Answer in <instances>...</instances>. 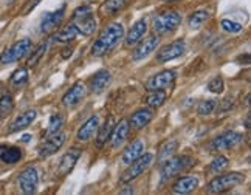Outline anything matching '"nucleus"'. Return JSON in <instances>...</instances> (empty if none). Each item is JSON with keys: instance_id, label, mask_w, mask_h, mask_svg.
Segmentation results:
<instances>
[{"instance_id": "nucleus-1", "label": "nucleus", "mask_w": 251, "mask_h": 195, "mask_svg": "<svg viewBox=\"0 0 251 195\" xmlns=\"http://www.w3.org/2000/svg\"><path fill=\"white\" fill-rule=\"evenodd\" d=\"M123 37H124L123 24H112L109 26H105L92 45V56L101 57L104 54H107L110 50H113L118 45V42Z\"/></svg>"}, {"instance_id": "nucleus-2", "label": "nucleus", "mask_w": 251, "mask_h": 195, "mask_svg": "<svg viewBox=\"0 0 251 195\" xmlns=\"http://www.w3.org/2000/svg\"><path fill=\"white\" fill-rule=\"evenodd\" d=\"M196 166V160L189 155H178V157H171L161 163V181L165 183L174 177H177L181 172H186Z\"/></svg>"}, {"instance_id": "nucleus-3", "label": "nucleus", "mask_w": 251, "mask_h": 195, "mask_svg": "<svg viewBox=\"0 0 251 195\" xmlns=\"http://www.w3.org/2000/svg\"><path fill=\"white\" fill-rule=\"evenodd\" d=\"M72 25L82 36H92L96 30V19L90 5H81L72 16Z\"/></svg>"}, {"instance_id": "nucleus-4", "label": "nucleus", "mask_w": 251, "mask_h": 195, "mask_svg": "<svg viewBox=\"0 0 251 195\" xmlns=\"http://www.w3.org/2000/svg\"><path fill=\"white\" fill-rule=\"evenodd\" d=\"M245 181V177L239 172H229V173H219L216 178H212L205 189L206 194H224L231 191L233 188L239 186Z\"/></svg>"}, {"instance_id": "nucleus-5", "label": "nucleus", "mask_w": 251, "mask_h": 195, "mask_svg": "<svg viewBox=\"0 0 251 195\" xmlns=\"http://www.w3.org/2000/svg\"><path fill=\"white\" fill-rule=\"evenodd\" d=\"M181 24V16L177 11H163L153 19V31L157 36L174 33Z\"/></svg>"}, {"instance_id": "nucleus-6", "label": "nucleus", "mask_w": 251, "mask_h": 195, "mask_svg": "<svg viewBox=\"0 0 251 195\" xmlns=\"http://www.w3.org/2000/svg\"><path fill=\"white\" fill-rule=\"evenodd\" d=\"M31 47H33L31 39H21V41H17L8 50H5L0 54V64H13L21 61L22 57H25L31 51Z\"/></svg>"}, {"instance_id": "nucleus-7", "label": "nucleus", "mask_w": 251, "mask_h": 195, "mask_svg": "<svg viewBox=\"0 0 251 195\" xmlns=\"http://www.w3.org/2000/svg\"><path fill=\"white\" fill-rule=\"evenodd\" d=\"M152 163H153V155L152 153H141L137 160L132 161L130 164H127L129 168L123 173L121 181L123 183H129V181H132L135 178H138L140 175H143L151 168Z\"/></svg>"}, {"instance_id": "nucleus-8", "label": "nucleus", "mask_w": 251, "mask_h": 195, "mask_svg": "<svg viewBox=\"0 0 251 195\" xmlns=\"http://www.w3.org/2000/svg\"><path fill=\"white\" fill-rule=\"evenodd\" d=\"M244 141V135L239 133V132H225L219 136H216L214 140L209 143V150L211 152H220V150H226V149H231V147H236L237 144H240Z\"/></svg>"}, {"instance_id": "nucleus-9", "label": "nucleus", "mask_w": 251, "mask_h": 195, "mask_svg": "<svg viewBox=\"0 0 251 195\" xmlns=\"http://www.w3.org/2000/svg\"><path fill=\"white\" fill-rule=\"evenodd\" d=\"M176 72L174 70H165L160 72L157 74L151 76L149 79L144 84V89L148 92H153V90H166L169 87L174 85V81H176Z\"/></svg>"}, {"instance_id": "nucleus-10", "label": "nucleus", "mask_w": 251, "mask_h": 195, "mask_svg": "<svg viewBox=\"0 0 251 195\" xmlns=\"http://www.w3.org/2000/svg\"><path fill=\"white\" fill-rule=\"evenodd\" d=\"M19 189L22 191V194L31 195L37 191V184H39V173H37L36 168L30 166V168L24 169L19 173Z\"/></svg>"}, {"instance_id": "nucleus-11", "label": "nucleus", "mask_w": 251, "mask_h": 195, "mask_svg": "<svg viewBox=\"0 0 251 195\" xmlns=\"http://www.w3.org/2000/svg\"><path fill=\"white\" fill-rule=\"evenodd\" d=\"M185 48H186L185 41H183V39H177V41H174L160 48V51L157 53V61L163 64V62H169L172 59H177V57H180L185 53Z\"/></svg>"}, {"instance_id": "nucleus-12", "label": "nucleus", "mask_w": 251, "mask_h": 195, "mask_svg": "<svg viewBox=\"0 0 251 195\" xmlns=\"http://www.w3.org/2000/svg\"><path fill=\"white\" fill-rule=\"evenodd\" d=\"M65 143V133L57 132L54 135L47 136V140L39 146V157L41 158H48L54 155L57 150H61V147Z\"/></svg>"}, {"instance_id": "nucleus-13", "label": "nucleus", "mask_w": 251, "mask_h": 195, "mask_svg": "<svg viewBox=\"0 0 251 195\" xmlns=\"http://www.w3.org/2000/svg\"><path fill=\"white\" fill-rule=\"evenodd\" d=\"M158 44H160V36H155V34L146 37L144 41L141 39V41L138 42V47L132 51V59L141 61V59H144V57H148L152 51H155Z\"/></svg>"}, {"instance_id": "nucleus-14", "label": "nucleus", "mask_w": 251, "mask_h": 195, "mask_svg": "<svg viewBox=\"0 0 251 195\" xmlns=\"http://www.w3.org/2000/svg\"><path fill=\"white\" fill-rule=\"evenodd\" d=\"M81 155H82V150L79 147H73L67 152L61 158L59 166H57V171H56L57 177H65V175H69L73 171L76 163H78V160L81 158Z\"/></svg>"}, {"instance_id": "nucleus-15", "label": "nucleus", "mask_w": 251, "mask_h": 195, "mask_svg": "<svg viewBox=\"0 0 251 195\" xmlns=\"http://www.w3.org/2000/svg\"><path fill=\"white\" fill-rule=\"evenodd\" d=\"M64 14H65V5L59 9H56V11H53V13H47L42 17V22H41V33H44V34L53 33L56 28L62 24Z\"/></svg>"}, {"instance_id": "nucleus-16", "label": "nucleus", "mask_w": 251, "mask_h": 195, "mask_svg": "<svg viewBox=\"0 0 251 195\" xmlns=\"http://www.w3.org/2000/svg\"><path fill=\"white\" fill-rule=\"evenodd\" d=\"M84 98H85V85H84V82L78 81V82H75L70 87V90L62 96V104L65 107H75V105H78Z\"/></svg>"}, {"instance_id": "nucleus-17", "label": "nucleus", "mask_w": 251, "mask_h": 195, "mask_svg": "<svg viewBox=\"0 0 251 195\" xmlns=\"http://www.w3.org/2000/svg\"><path fill=\"white\" fill-rule=\"evenodd\" d=\"M148 33V22L146 19H140L138 22H135L133 26L130 28V31L127 33L124 39V45L126 47H132V45H137L141 39L144 37V34Z\"/></svg>"}, {"instance_id": "nucleus-18", "label": "nucleus", "mask_w": 251, "mask_h": 195, "mask_svg": "<svg viewBox=\"0 0 251 195\" xmlns=\"http://www.w3.org/2000/svg\"><path fill=\"white\" fill-rule=\"evenodd\" d=\"M110 72L109 70H100L93 74V77L90 79V92L95 95H101L110 84Z\"/></svg>"}, {"instance_id": "nucleus-19", "label": "nucleus", "mask_w": 251, "mask_h": 195, "mask_svg": "<svg viewBox=\"0 0 251 195\" xmlns=\"http://www.w3.org/2000/svg\"><path fill=\"white\" fill-rule=\"evenodd\" d=\"M153 116H155V113H153V110H151V109L137 110L132 115V118L129 121V127L133 130H141L153 120Z\"/></svg>"}, {"instance_id": "nucleus-20", "label": "nucleus", "mask_w": 251, "mask_h": 195, "mask_svg": "<svg viewBox=\"0 0 251 195\" xmlns=\"http://www.w3.org/2000/svg\"><path fill=\"white\" fill-rule=\"evenodd\" d=\"M100 127V120H98V116H90L89 120H87L81 127L78 130V133H76V140L78 141H89L93 138V135L96 133V130H98Z\"/></svg>"}, {"instance_id": "nucleus-21", "label": "nucleus", "mask_w": 251, "mask_h": 195, "mask_svg": "<svg viewBox=\"0 0 251 195\" xmlns=\"http://www.w3.org/2000/svg\"><path fill=\"white\" fill-rule=\"evenodd\" d=\"M36 116H37V112L36 110H26L24 113H21L17 116V118L11 122V125H9V129L8 132L9 133H16V132H21L26 127H30V125L34 122L36 120Z\"/></svg>"}, {"instance_id": "nucleus-22", "label": "nucleus", "mask_w": 251, "mask_h": 195, "mask_svg": "<svg viewBox=\"0 0 251 195\" xmlns=\"http://www.w3.org/2000/svg\"><path fill=\"white\" fill-rule=\"evenodd\" d=\"M199 186V178L192 177V175H186V177H180L176 183H174L172 191L174 194H191L194 192Z\"/></svg>"}, {"instance_id": "nucleus-23", "label": "nucleus", "mask_w": 251, "mask_h": 195, "mask_svg": "<svg viewBox=\"0 0 251 195\" xmlns=\"http://www.w3.org/2000/svg\"><path fill=\"white\" fill-rule=\"evenodd\" d=\"M130 127H129V121L127 120H121L118 124H115V127L112 130V135H110V144L112 147H120L123 144V141L127 138V133H129Z\"/></svg>"}, {"instance_id": "nucleus-24", "label": "nucleus", "mask_w": 251, "mask_h": 195, "mask_svg": "<svg viewBox=\"0 0 251 195\" xmlns=\"http://www.w3.org/2000/svg\"><path fill=\"white\" fill-rule=\"evenodd\" d=\"M143 150H144V143L141 140H135L133 143H130L127 147H126L121 157L123 164H130L132 161H135L143 153Z\"/></svg>"}, {"instance_id": "nucleus-25", "label": "nucleus", "mask_w": 251, "mask_h": 195, "mask_svg": "<svg viewBox=\"0 0 251 195\" xmlns=\"http://www.w3.org/2000/svg\"><path fill=\"white\" fill-rule=\"evenodd\" d=\"M0 160L5 164H16L22 160V150L14 146H0Z\"/></svg>"}, {"instance_id": "nucleus-26", "label": "nucleus", "mask_w": 251, "mask_h": 195, "mask_svg": "<svg viewBox=\"0 0 251 195\" xmlns=\"http://www.w3.org/2000/svg\"><path fill=\"white\" fill-rule=\"evenodd\" d=\"M126 6H127V0H104L100 6V13L102 16H115Z\"/></svg>"}, {"instance_id": "nucleus-27", "label": "nucleus", "mask_w": 251, "mask_h": 195, "mask_svg": "<svg viewBox=\"0 0 251 195\" xmlns=\"http://www.w3.org/2000/svg\"><path fill=\"white\" fill-rule=\"evenodd\" d=\"M113 127H115V120H113V116H109V118L105 120V122L101 125V129L98 127L100 132H98V138H96V147H102V146L107 143Z\"/></svg>"}, {"instance_id": "nucleus-28", "label": "nucleus", "mask_w": 251, "mask_h": 195, "mask_svg": "<svg viewBox=\"0 0 251 195\" xmlns=\"http://www.w3.org/2000/svg\"><path fill=\"white\" fill-rule=\"evenodd\" d=\"M177 149H178V143L176 140H171V141L163 143L160 146V149H158V153H157V161L158 163L166 161L168 158H171L172 155L176 153Z\"/></svg>"}, {"instance_id": "nucleus-29", "label": "nucleus", "mask_w": 251, "mask_h": 195, "mask_svg": "<svg viewBox=\"0 0 251 195\" xmlns=\"http://www.w3.org/2000/svg\"><path fill=\"white\" fill-rule=\"evenodd\" d=\"M209 21V13L206 11V9H199V11H194L189 19H188V25L191 30H199L200 26H203L205 22Z\"/></svg>"}, {"instance_id": "nucleus-30", "label": "nucleus", "mask_w": 251, "mask_h": 195, "mask_svg": "<svg viewBox=\"0 0 251 195\" xmlns=\"http://www.w3.org/2000/svg\"><path fill=\"white\" fill-rule=\"evenodd\" d=\"M76 34H78V31H76V28L72 25V24H69L67 26H64V28H61L59 31H57L56 34H54V39L57 42H62V44H69V42H72V41H75V37H76Z\"/></svg>"}, {"instance_id": "nucleus-31", "label": "nucleus", "mask_w": 251, "mask_h": 195, "mask_svg": "<svg viewBox=\"0 0 251 195\" xmlns=\"http://www.w3.org/2000/svg\"><path fill=\"white\" fill-rule=\"evenodd\" d=\"M165 101H166V93H165V90H153V92H149V95L146 96V99H144L146 105L152 107V109H158V107H161L163 104H165Z\"/></svg>"}, {"instance_id": "nucleus-32", "label": "nucleus", "mask_w": 251, "mask_h": 195, "mask_svg": "<svg viewBox=\"0 0 251 195\" xmlns=\"http://www.w3.org/2000/svg\"><path fill=\"white\" fill-rule=\"evenodd\" d=\"M228 166H229V160L226 157H224V155H219V157L214 158V161L209 164L208 172L212 173V175H219V173H222L224 171H226Z\"/></svg>"}, {"instance_id": "nucleus-33", "label": "nucleus", "mask_w": 251, "mask_h": 195, "mask_svg": "<svg viewBox=\"0 0 251 195\" xmlns=\"http://www.w3.org/2000/svg\"><path fill=\"white\" fill-rule=\"evenodd\" d=\"M62 124H64V118H62L61 115L54 113L50 118V122H48V127L45 130V136H50V135H54L57 132H61Z\"/></svg>"}, {"instance_id": "nucleus-34", "label": "nucleus", "mask_w": 251, "mask_h": 195, "mask_svg": "<svg viewBox=\"0 0 251 195\" xmlns=\"http://www.w3.org/2000/svg\"><path fill=\"white\" fill-rule=\"evenodd\" d=\"M14 87H22L28 82V70L25 67L22 68H17V70L11 74V79H9Z\"/></svg>"}, {"instance_id": "nucleus-35", "label": "nucleus", "mask_w": 251, "mask_h": 195, "mask_svg": "<svg viewBox=\"0 0 251 195\" xmlns=\"http://www.w3.org/2000/svg\"><path fill=\"white\" fill-rule=\"evenodd\" d=\"M14 109V101H13V96L11 95H3L2 98H0V116H6L13 112Z\"/></svg>"}, {"instance_id": "nucleus-36", "label": "nucleus", "mask_w": 251, "mask_h": 195, "mask_svg": "<svg viewBox=\"0 0 251 195\" xmlns=\"http://www.w3.org/2000/svg\"><path fill=\"white\" fill-rule=\"evenodd\" d=\"M45 50H47V42H42L39 47H37L36 48V50L31 53V56L30 57H28V61H26V65L28 67H34L37 62H39L41 61V57L45 54Z\"/></svg>"}, {"instance_id": "nucleus-37", "label": "nucleus", "mask_w": 251, "mask_h": 195, "mask_svg": "<svg viewBox=\"0 0 251 195\" xmlns=\"http://www.w3.org/2000/svg\"><path fill=\"white\" fill-rule=\"evenodd\" d=\"M217 107L214 99H206V101H201L197 107V113L199 115H211L214 112V109Z\"/></svg>"}, {"instance_id": "nucleus-38", "label": "nucleus", "mask_w": 251, "mask_h": 195, "mask_svg": "<svg viewBox=\"0 0 251 195\" xmlns=\"http://www.w3.org/2000/svg\"><path fill=\"white\" fill-rule=\"evenodd\" d=\"M220 25H222V28H224L225 31H228V33H233V34H236V33H240V31L244 30V26L240 25L239 22L229 21V19H224V21L220 22Z\"/></svg>"}, {"instance_id": "nucleus-39", "label": "nucleus", "mask_w": 251, "mask_h": 195, "mask_svg": "<svg viewBox=\"0 0 251 195\" xmlns=\"http://www.w3.org/2000/svg\"><path fill=\"white\" fill-rule=\"evenodd\" d=\"M208 90L211 93H216V95L224 92V79H222V76L212 77V79L208 82Z\"/></svg>"}, {"instance_id": "nucleus-40", "label": "nucleus", "mask_w": 251, "mask_h": 195, "mask_svg": "<svg viewBox=\"0 0 251 195\" xmlns=\"http://www.w3.org/2000/svg\"><path fill=\"white\" fill-rule=\"evenodd\" d=\"M41 0H28V2L25 3V6L22 8V16H26V14H30L33 9L39 5Z\"/></svg>"}, {"instance_id": "nucleus-41", "label": "nucleus", "mask_w": 251, "mask_h": 195, "mask_svg": "<svg viewBox=\"0 0 251 195\" xmlns=\"http://www.w3.org/2000/svg\"><path fill=\"white\" fill-rule=\"evenodd\" d=\"M133 194V188L132 186H126L123 189H120V195H132Z\"/></svg>"}, {"instance_id": "nucleus-42", "label": "nucleus", "mask_w": 251, "mask_h": 195, "mask_svg": "<svg viewBox=\"0 0 251 195\" xmlns=\"http://www.w3.org/2000/svg\"><path fill=\"white\" fill-rule=\"evenodd\" d=\"M30 138H31V136H30V135H24V136H22V141L28 143V141H30Z\"/></svg>"}, {"instance_id": "nucleus-43", "label": "nucleus", "mask_w": 251, "mask_h": 195, "mask_svg": "<svg viewBox=\"0 0 251 195\" xmlns=\"http://www.w3.org/2000/svg\"><path fill=\"white\" fill-rule=\"evenodd\" d=\"M245 127L250 129V115H247V120H245Z\"/></svg>"}, {"instance_id": "nucleus-44", "label": "nucleus", "mask_w": 251, "mask_h": 195, "mask_svg": "<svg viewBox=\"0 0 251 195\" xmlns=\"http://www.w3.org/2000/svg\"><path fill=\"white\" fill-rule=\"evenodd\" d=\"M163 2H166V3H174V2H180V0H163Z\"/></svg>"}, {"instance_id": "nucleus-45", "label": "nucleus", "mask_w": 251, "mask_h": 195, "mask_svg": "<svg viewBox=\"0 0 251 195\" xmlns=\"http://www.w3.org/2000/svg\"><path fill=\"white\" fill-rule=\"evenodd\" d=\"M13 2H16V0H6V3H8V5H11Z\"/></svg>"}, {"instance_id": "nucleus-46", "label": "nucleus", "mask_w": 251, "mask_h": 195, "mask_svg": "<svg viewBox=\"0 0 251 195\" xmlns=\"http://www.w3.org/2000/svg\"><path fill=\"white\" fill-rule=\"evenodd\" d=\"M0 120H2V116H0Z\"/></svg>"}]
</instances>
